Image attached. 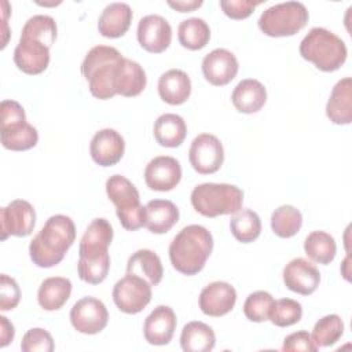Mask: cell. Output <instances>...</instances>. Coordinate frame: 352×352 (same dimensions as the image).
<instances>
[{
    "label": "cell",
    "instance_id": "cell-23",
    "mask_svg": "<svg viewBox=\"0 0 352 352\" xmlns=\"http://www.w3.org/2000/svg\"><path fill=\"white\" fill-rule=\"evenodd\" d=\"M231 102L239 113H257L267 102V89L258 80L245 78L234 88Z\"/></svg>",
    "mask_w": 352,
    "mask_h": 352
},
{
    "label": "cell",
    "instance_id": "cell-30",
    "mask_svg": "<svg viewBox=\"0 0 352 352\" xmlns=\"http://www.w3.org/2000/svg\"><path fill=\"white\" fill-rule=\"evenodd\" d=\"M106 194L116 205V212L133 209L140 205L138 188L122 175H113L106 180Z\"/></svg>",
    "mask_w": 352,
    "mask_h": 352
},
{
    "label": "cell",
    "instance_id": "cell-4",
    "mask_svg": "<svg viewBox=\"0 0 352 352\" xmlns=\"http://www.w3.org/2000/svg\"><path fill=\"white\" fill-rule=\"evenodd\" d=\"M300 55L322 72H336L346 60L345 43L324 28H312L300 43Z\"/></svg>",
    "mask_w": 352,
    "mask_h": 352
},
{
    "label": "cell",
    "instance_id": "cell-29",
    "mask_svg": "<svg viewBox=\"0 0 352 352\" xmlns=\"http://www.w3.org/2000/svg\"><path fill=\"white\" fill-rule=\"evenodd\" d=\"M216 336L210 326L192 320L184 324L180 334V345L184 352H209L214 348Z\"/></svg>",
    "mask_w": 352,
    "mask_h": 352
},
{
    "label": "cell",
    "instance_id": "cell-32",
    "mask_svg": "<svg viewBox=\"0 0 352 352\" xmlns=\"http://www.w3.org/2000/svg\"><path fill=\"white\" fill-rule=\"evenodd\" d=\"M177 38L179 43L191 51H197L204 48L210 40V29L205 19L192 16L184 19L179 23L177 28Z\"/></svg>",
    "mask_w": 352,
    "mask_h": 352
},
{
    "label": "cell",
    "instance_id": "cell-18",
    "mask_svg": "<svg viewBox=\"0 0 352 352\" xmlns=\"http://www.w3.org/2000/svg\"><path fill=\"white\" fill-rule=\"evenodd\" d=\"M14 62L26 74H40L50 65V48L36 40L19 38L14 50Z\"/></svg>",
    "mask_w": 352,
    "mask_h": 352
},
{
    "label": "cell",
    "instance_id": "cell-16",
    "mask_svg": "<svg viewBox=\"0 0 352 352\" xmlns=\"http://www.w3.org/2000/svg\"><path fill=\"white\" fill-rule=\"evenodd\" d=\"M125 151L124 138L111 128L98 131L89 143V154L100 166H113L118 164Z\"/></svg>",
    "mask_w": 352,
    "mask_h": 352
},
{
    "label": "cell",
    "instance_id": "cell-13",
    "mask_svg": "<svg viewBox=\"0 0 352 352\" xmlns=\"http://www.w3.org/2000/svg\"><path fill=\"white\" fill-rule=\"evenodd\" d=\"M239 69L235 55L226 48H216L202 59V73L208 82L216 87L230 84Z\"/></svg>",
    "mask_w": 352,
    "mask_h": 352
},
{
    "label": "cell",
    "instance_id": "cell-8",
    "mask_svg": "<svg viewBox=\"0 0 352 352\" xmlns=\"http://www.w3.org/2000/svg\"><path fill=\"white\" fill-rule=\"evenodd\" d=\"M188 160L194 170L199 175L214 173L224 162L223 144L214 135L201 133L191 142Z\"/></svg>",
    "mask_w": 352,
    "mask_h": 352
},
{
    "label": "cell",
    "instance_id": "cell-33",
    "mask_svg": "<svg viewBox=\"0 0 352 352\" xmlns=\"http://www.w3.org/2000/svg\"><path fill=\"white\" fill-rule=\"evenodd\" d=\"M234 238L242 243H250L260 236L261 220L252 209H239L230 220Z\"/></svg>",
    "mask_w": 352,
    "mask_h": 352
},
{
    "label": "cell",
    "instance_id": "cell-1",
    "mask_svg": "<svg viewBox=\"0 0 352 352\" xmlns=\"http://www.w3.org/2000/svg\"><path fill=\"white\" fill-rule=\"evenodd\" d=\"M74 239L73 220L66 214H54L30 241V258L40 268H51L63 260Z\"/></svg>",
    "mask_w": 352,
    "mask_h": 352
},
{
    "label": "cell",
    "instance_id": "cell-3",
    "mask_svg": "<svg viewBox=\"0 0 352 352\" xmlns=\"http://www.w3.org/2000/svg\"><path fill=\"white\" fill-rule=\"evenodd\" d=\"M122 60L121 52L110 45H95L87 52L81 63V73L95 98L106 100L117 95L116 78Z\"/></svg>",
    "mask_w": 352,
    "mask_h": 352
},
{
    "label": "cell",
    "instance_id": "cell-37",
    "mask_svg": "<svg viewBox=\"0 0 352 352\" xmlns=\"http://www.w3.org/2000/svg\"><path fill=\"white\" fill-rule=\"evenodd\" d=\"M344 334V322L340 315L330 314L320 318L312 330V340L318 348L334 345Z\"/></svg>",
    "mask_w": 352,
    "mask_h": 352
},
{
    "label": "cell",
    "instance_id": "cell-5",
    "mask_svg": "<svg viewBox=\"0 0 352 352\" xmlns=\"http://www.w3.org/2000/svg\"><path fill=\"white\" fill-rule=\"evenodd\" d=\"M192 208L205 217L234 214L242 209L243 191L228 183H201L191 191Z\"/></svg>",
    "mask_w": 352,
    "mask_h": 352
},
{
    "label": "cell",
    "instance_id": "cell-11",
    "mask_svg": "<svg viewBox=\"0 0 352 352\" xmlns=\"http://www.w3.org/2000/svg\"><path fill=\"white\" fill-rule=\"evenodd\" d=\"M136 37L143 50L151 54H161L172 41V28L164 16L148 14L140 18Z\"/></svg>",
    "mask_w": 352,
    "mask_h": 352
},
{
    "label": "cell",
    "instance_id": "cell-12",
    "mask_svg": "<svg viewBox=\"0 0 352 352\" xmlns=\"http://www.w3.org/2000/svg\"><path fill=\"white\" fill-rule=\"evenodd\" d=\"M182 179L180 162L169 155H160L153 158L144 169V182L150 190L170 191Z\"/></svg>",
    "mask_w": 352,
    "mask_h": 352
},
{
    "label": "cell",
    "instance_id": "cell-39",
    "mask_svg": "<svg viewBox=\"0 0 352 352\" xmlns=\"http://www.w3.org/2000/svg\"><path fill=\"white\" fill-rule=\"evenodd\" d=\"M302 316V307L293 298H279L274 301L268 320L278 327H287L300 322Z\"/></svg>",
    "mask_w": 352,
    "mask_h": 352
},
{
    "label": "cell",
    "instance_id": "cell-25",
    "mask_svg": "<svg viewBox=\"0 0 352 352\" xmlns=\"http://www.w3.org/2000/svg\"><path fill=\"white\" fill-rule=\"evenodd\" d=\"M126 274L138 275L151 286H157L164 276L161 258L150 249H139L128 258Z\"/></svg>",
    "mask_w": 352,
    "mask_h": 352
},
{
    "label": "cell",
    "instance_id": "cell-22",
    "mask_svg": "<svg viewBox=\"0 0 352 352\" xmlns=\"http://www.w3.org/2000/svg\"><path fill=\"white\" fill-rule=\"evenodd\" d=\"M190 94L191 80L180 69H170L158 78V95L168 104H183L190 98Z\"/></svg>",
    "mask_w": 352,
    "mask_h": 352
},
{
    "label": "cell",
    "instance_id": "cell-42",
    "mask_svg": "<svg viewBox=\"0 0 352 352\" xmlns=\"http://www.w3.org/2000/svg\"><path fill=\"white\" fill-rule=\"evenodd\" d=\"M26 122L23 107L15 100H3L0 104V131L15 128Z\"/></svg>",
    "mask_w": 352,
    "mask_h": 352
},
{
    "label": "cell",
    "instance_id": "cell-44",
    "mask_svg": "<svg viewBox=\"0 0 352 352\" xmlns=\"http://www.w3.org/2000/svg\"><path fill=\"white\" fill-rule=\"evenodd\" d=\"M319 348L314 342L311 334L305 330L296 331V333H292V334L286 336L285 340H283V345H282V351H285V352H296V351L297 352L298 351L315 352Z\"/></svg>",
    "mask_w": 352,
    "mask_h": 352
},
{
    "label": "cell",
    "instance_id": "cell-47",
    "mask_svg": "<svg viewBox=\"0 0 352 352\" xmlns=\"http://www.w3.org/2000/svg\"><path fill=\"white\" fill-rule=\"evenodd\" d=\"M0 329H1V333H0V346L4 348V346H7L14 340L15 330H14V324L6 316H3V315L0 316Z\"/></svg>",
    "mask_w": 352,
    "mask_h": 352
},
{
    "label": "cell",
    "instance_id": "cell-20",
    "mask_svg": "<svg viewBox=\"0 0 352 352\" xmlns=\"http://www.w3.org/2000/svg\"><path fill=\"white\" fill-rule=\"evenodd\" d=\"M326 116L336 125H348L352 121V80L344 77L336 82L326 104Z\"/></svg>",
    "mask_w": 352,
    "mask_h": 352
},
{
    "label": "cell",
    "instance_id": "cell-38",
    "mask_svg": "<svg viewBox=\"0 0 352 352\" xmlns=\"http://www.w3.org/2000/svg\"><path fill=\"white\" fill-rule=\"evenodd\" d=\"M110 270L109 252L96 257H80L77 263V272L82 282L89 285L102 283Z\"/></svg>",
    "mask_w": 352,
    "mask_h": 352
},
{
    "label": "cell",
    "instance_id": "cell-7",
    "mask_svg": "<svg viewBox=\"0 0 352 352\" xmlns=\"http://www.w3.org/2000/svg\"><path fill=\"white\" fill-rule=\"evenodd\" d=\"M151 300V285L133 274H126L113 287V301L117 308L129 315L142 312Z\"/></svg>",
    "mask_w": 352,
    "mask_h": 352
},
{
    "label": "cell",
    "instance_id": "cell-27",
    "mask_svg": "<svg viewBox=\"0 0 352 352\" xmlns=\"http://www.w3.org/2000/svg\"><path fill=\"white\" fill-rule=\"evenodd\" d=\"M146 84L147 77L144 69L138 62L124 58L116 78V92L126 98L138 96L143 92Z\"/></svg>",
    "mask_w": 352,
    "mask_h": 352
},
{
    "label": "cell",
    "instance_id": "cell-28",
    "mask_svg": "<svg viewBox=\"0 0 352 352\" xmlns=\"http://www.w3.org/2000/svg\"><path fill=\"white\" fill-rule=\"evenodd\" d=\"M187 135V125L183 117L172 113L161 114L154 122V138L162 147H179Z\"/></svg>",
    "mask_w": 352,
    "mask_h": 352
},
{
    "label": "cell",
    "instance_id": "cell-35",
    "mask_svg": "<svg viewBox=\"0 0 352 352\" xmlns=\"http://www.w3.org/2000/svg\"><path fill=\"white\" fill-rule=\"evenodd\" d=\"M56 33H58V28H56L55 19L50 15L38 14V15L30 16L26 21V23L22 28L21 38L36 40L45 44L48 48H51V45L56 38Z\"/></svg>",
    "mask_w": 352,
    "mask_h": 352
},
{
    "label": "cell",
    "instance_id": "cell-34",
    "mask_svg": "<svg viewBox=\"0 0 352 352\" xmlns=\"http://www.w3.org/2000/svg\"><path fill=\"white\" fill-rule=\"evenodd\" d=\"M302 226V214L293 205H282L271 214V228L279 238L294 236Z\"/></svg>",
    "mask_w": 352,
    "mask_h": 352
},
{
    "label": "cell",
    "instance_id": "cell-46",
    "mask_svg": "<svg viewBox=\"0 0 352 352\" xmlns=\"http://www.w3.org/2000/svg\"><path fill=\"white\" fill-rule=\"evenodd\" d=\"M121 226L128 231H136L146 224V206H136L133 209L116 212Z\"/></svg>",
    "mask_w": 352,
    "mask_h": 352
},
{
    "label": "cell",
    "instance_id": "cell-41",
    "mask_svg": "<svg viewBox=\"0 0 352 352\" xmlns=\"http://www.w3.org/2000/svg\"><path fill=\"white\" fill-rule=\"evenodd\" d=\"M22 352H52L55 349L52 336L41 329L33 327L28 330L21 342Z\"/></svg>",
    "mask_w": 352,
    "mask_h": 352
},
{
    "label": "cell",
    "instance_id": "cell-24",
    "mask_svg": "<svg viewBox=\"0 0 352 352\" xmlns=\"http://www.w3.org/2000/svg\"><path fill=\"white\" fill-rule=\"evenodd\" d=\"M177 206L168 199H153L146 204L144 227L153 234H165L179 221Z\"/></svg>",
    "mask_w": 352,
    "mask_h": 352
},
{
    "label": "cell",
    "instance_id": "cell-17",
    "mask_svg": "<svg viewBox=\"0 0 352 352\" xmlns=\"http://www.w3.org/2000/svg\"><path fill=\"white\" fill-rule=\"evenodd\" d=\"M176 314L168 305L155 307L146 318L143 334L151 345H168L176 330Z\"/></svg>",
    "mask_w": 352,
    "mask_h": 352
},
{
    "label": "cell",
    "instance_id": "cell-31",
    "mask_svg": "<svg viewBox=\"0 0 352 352\" xmlns=\"http://www.w3.org/2000/svg\"><path fill=\"white\" fill-rule=\"evenodd\" d=\"M304 252L309 260L327 265L330 264L337 253V245L334 238L326 231H312L304 241Z\"/></svg>",
    "mask_w": 352,
    "mask_h": 352
},
{
    "label": "cell",
    "instance_id": "cell-19",
    "mask_svg": "<svg viewBox=\"0 0 352 352\" xmlns=\"http://www.w3.org/2000/svg\"><path fill=\"white\" fill-rule=\"evenodd\" d=\"M113 236L114 231L109 220L103 217L94 219L81 236L78 257H96L107 253Z\"/></svg>",
    "mask_w": 352,
    "mask_h": 352
},
{
    "label": "cell",
    "instance_id": "cell-14",
    "mask_svg": "<svg viewBox=\"0 0 352 352\" xmlns=\"http://www.w3.org/2000/svg\"><path fill=\"white\" fill-rule=\"evenodd\" d=\"M285 286L301 296L312 294L320 283L319 270L308 260L297 257L290 260L283 268Z\"/></svg>",
    "mask_w": 352,
    "mask_h": 352
},
{
    "label": "cell",
    "instance_id": "cell-43",
    "mask_svg": "<svg viewBox=\"0 0 352 352\" xmlns=\"http://www.w3.org/2000/svg\"><path fill=\"white\" fill-rule=\"evenodd\" d=\"M21 300V289L16 280L6 274L0 276V309H14Z\"/></svg>",
    "mask_w": 352,
    "mask_h": 352
},
{
    "label": "cell",
    "instance_id": "cell-26",
    "mask_svg": "<svg viewBox=\"0 0 352 352\" xmlns=\"http://www.w3.org/2000/svg\"><path fill=\"white\" fill-rule=\"evenodd\" d=\"M72 294V282L63 276H51L41 282L37 292L38 305L45 311H58Z\"/></svg>",
    "mask_w": 352,
    "mask_h": 352
},
{
    "label": "cell",
    "instance_id": "cell-10",
    "mask_svg": "<svg viewBox=\"0 0 352 352\" xmlns=\"http://www.w3.org/2000/svg\"><path fill=\"white\" fill-rule=\"evenodd\" d=\"M36 224V212L30 202L25 199H14L7 206L0 209L1 239L6 241L10 235L28 236L32 234Z\"/></svg>",
    "mask_w": 352,
    "mask_h": 352
},
{
    "label": "cell",
    "instance_id": "cell-15",
    "mask_svg": "<svg viewBox=\"0 0 352 352\" xmlns=\"http://www.w3.org/2000/svg\"><path fill=\"white\" fill-rule=\"evenodd\" d=\"M236 302V290L231 283L216 280L206 285L199 294L201 311L213 318H220L228 314Z\"/></svg>",
    "mask_w": 352,
    "mask_h": 352
},
{
    "label": "cell",
    "instance_id": "cell-2",
    "mask_svg": "<svg viewBox=\"0 0 352 352\" xmlns=\"http://www.w3.org/2000/svg\"><path fill=\"white\" fill-rule=\"evenodd\" d=\"M213 250V236L208 228L190 224L179 231L169 245L170 264L183 275L191 276L202 271Z\"/></svg>",
    "mask_w": 352,
    "mask_h": 352
},
{
    "label": "cell",
    "instance_id": "cell-40",
    "mask_svg": "<svg viewBox=\"0 0 352 352\" xmlns=\"http://www.w3.org/2000/svg\"><path fill=\"white\" fill-rule=\"evenodd\" d=\"M274 297L265 290H257L250 293L243 304V314L250 322H265L268 320Z\"/></svg>",
    "mask_w": 352,
    "mask_h": 352
},
{
    "label": "cell",
    "instance_id": "cell-45",
    "mask_svg": "<svg viewBox=\"0 0 352 352\" xmlns=\"http://www.w3.org/2000/svg\"><path fill=\"white\" fill-rule=\"evenodd\" d=\"M261 1H250V0H223L220 1V8L223 12L231 19H245L248 18L253 10L260 6Z\"/></svg>",
    "mask_w": 352,
    "mask_h": 352
},
{
    "label": "cell",
    "instance_id": "cell-6",
    "mask_svg": "<svg viewBox=\"0 0 352 352\" xmlns=\"http://www.w3.org/2000/svg\"><path fill=\"white\" fill-rule=\"evenodd\" d=\"M308 19L309 14L302 3L285 1L264 10L257 23L260 30L270 37H287L305 28Z\"/></svg>",
    "mask_w": 352,
    "mask_h": 352
},
{
    "label": "cell",
    "instance_id": "cell-9",
    "mask_svg": "<svg viewBox=\"0 0 352 352\" xmlns=\"http://www.w3.org/2000/svg\"><path fill=\"white\" fill-rule=\"evenodd\" d=\"M72 326L82 334H98L109 322L106 305L91 296L80 298L70 309Z\"/></svg>",
    "mask_w": 352,
    "mask_h": 352
},
{
    "label": "cell",
    "instance_id": "cell-48",
    "mask_svg": "<svg viewBox=\"0 0 352 352\" xmlns=\"http://www.w3.org/2000/svg\"><path fill=\"white\" fill-rule=\"evenodd\" d=\"M169 7H172L173 10L179 11V12H191L197 8H199L202 6V0H168L166 1Z\"/></svg>",
    "mask_w": 352,
    "mask_h": 352
},
{
    "label": "cell",
    "instance_id": "cell-21",
    "mask_svg": "<svg viewBox=\"0 0 352 352\" xmlns=\"http://www.w3.org/2000/svg\"><path fill=\"white\" fill-rule=\"evenodd\" d=\"M132 8L126 3L107 4L98 19V30L103 37L118 38L124 36L132 22Z\"/></svg>",
    "mask_w": 352,
    "mask_h": 352
},
{
    "label": "cell",
    "instance_id": "cell-36",
    "mask_svg": "<svg viewBox=\"0 0 352 352\" xmlns=\"http://www.w3.org/2000/svg\"><path fill=\"white\" fill-rule=\"evenodd\" d=\"M1 144L7 150L25 151L33 148L38 142L37 129L29 122H23L15 128L0 131Z\"/></svg>",
    "mask_w": 352,
    "mask_h": 352
}]
</instances>
